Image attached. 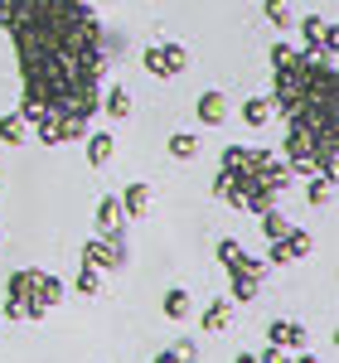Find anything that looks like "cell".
<instances>
[{
  "label": "cell",
  "instance_id": "obj_1",
  "mask_svg": "<svg viewBox=\"0 0 339 363\" xmlns=\"http://www.w3.org/2000/svg\"><path fill=\"white\" fill-rule=\"evenodd\" d=\"M0 29H10L25 102L15 112L39 145H73L97 112V83L107 68V34L87 0H0Z\"/></svg>",
  "mask_w": 339,
  "mask_h": 363
},
{
  "label": "cell",
  "instance_id": "obj_2",
  "mask_svg": "<svg viewBox=\"0 0 339 363\" xmlns=\"http://www.w3.org/2000/svg\"><path fill=\"white\" fill-rule=\"evenodd\" d=\"M291 184V169L282 155H272L267 145H228L218 155V179H213V194L243 208V213H267L277 208L282 189Z\"/></svg>",
  "mask_w": 339,
  "mask_h": 363
},
{
  "label": "cell",
  "instance_id": "obj_3",
  "mask_svg": "<svg viewBox=\"0 0 339 363\" xmlns=\"http://www.w3.org/2000/svg\"><path fill=\"white\" fill-rule=\"evenodd\" d=\"M306 107H339V78L330 58H315L291 44H272V112L291 116Z\"/></svg>",
  "mask_w": 339,
  "mask_h": 363
},
{
  "label": "cell",
  "instance_id": "obj_4",
  "mask_svg": "<svg viewBox=\"0 0 339 363\" xmlns=\"http://www.w3.org/2000/svg\"><path fill=\"white\" fill-rule=\"evenodd\" d=\"M63 281L54 272H39V267H25V272H15L10 286H5V301H0V315L5 320H44L49 310L63 301Z\"/></svg>",
  "mask_w": 339,
  "mask_h": 363
},
{
  "label": "cell",
  "instance_id": "obj_5",
  "mask_svg": "<svg viewBox=\"0 0 339 363\" xmlns=\"http://www.w3.org/2000/svg\"><path fill=\"white\" fill-rule=\"evenodd\" d=\"M267 247H272L267 252V267H296V262H306V257L315 252V238L306 233V228L291 223V233L277 238V242H267Z\"/></svg>",
  "mask_w": 339,
  "mask_h": 363
},
{
  "label": "cell",
  "instance_id": "obj_6",
  "mask_svg": "<svg viewBox=\"0 0 339 363\" xmlns=\"http://www.w3.org/2000/svg\"><path fill=\"white\" fill-rule=\"evenodd\" d=\"M141 68L150 78H179V73L189 68V54H184L179 44H150L141 54Z\"/></svg>",
  "mask_w": 339,
  "mask_h": 363
},
{
  "label": "cell",
  "instance_id": "obj_7",
  "mask_svg": "<svg viewBox=\"0 0 339 363\" xmlns=\"http://www.w3.org/2000/svg\"><path fill=\"white\" fill-rule=\"evenodd\" d=\"M126 262V238H87L83 242V267L92 272H116Z\"/></svg>",
  "mask_w": 339,
  "mask_h": 363
},
{
  "label": "cell",
  "instance_id": "obj_8",
  "mask_svg": "<svg viewBox=\"0 0 339 363\" xmlns=\"http://www.w3.org/2000/svg\"><path fill=\"white\" fill-rule=\"evenodd\" d=\"M301 39H306V54L315 58H330L335 63V20H325V15H306L301 20Z\"/></svg>",
  "mask_w": 339,
  "mask_h": 363
},
{
  "label": "cell",
  "instance_id": "obj_9",
  "mask_svg": "<svg viewBox=\"0 0 339 363\" xmlns=\"http://www.w3.org/2000/svg\"><path fill=\"white\" fill-rule=\"evenodd\" d=\"M92 223H97V238H126V223H131V218L121 213L116 194H102L97 199V218H92Z\"/></svg>",
  "mask_w": 339,
  "mask_h": 363
},
{
  "label": "cell",
  "instance_id": "obj_10",
  "mask_svg": "<svg viewBox=\"0 0 339 363\" xmlns=\"http://www.w3.org/2000/svg\"><path fill=\"white\" fill-rule=\"evenodd\" d=\"M267 339H272V349H306L311 344V330L296 325V320H272L267 325Z\"/></svg>",
  "mask_w": 339,
  "mask_h": 363
},
{
  "label": "cell",
  "instance_id": "obj_11",
  "mask_svg": "<svg viewBox=\"0 0 339 363\" xmlns=\"http://www.w3.org/2000/svg\"><path fill=\"white\" fill-rule=\"evenodd\" d=\"M150 199H155V189H150L145 179H136V184H126V189L116 194V203H121L126 218H145V213H150Z\"/></svg>",
  "mask_w": 339,
  "mask_h": 363
},
{
  "label": "cell",
  "instance_id": "obj_12",
  "mask_svg": "<svg viewBox=\"0 0 339 363\" xmlns=\"http://www.w3.org/2000/svg\"><path fill=\"white\" fill-rule=\"evenodd\" d=\"M83 150H87V165H112V155H116V136L112 131H87L83 136Z\"/></svg>",
  "mask_w": 339,
  "mask_h": 363
},
{
  "label": "cell",
  "instance_id": "obj_13",
  "mask_svg": "<svg viewBox=\"0 0 339 363\" xmlns=\"http://www.w3.org/2000/svg\"><path fill=\"white\" fill-rule=\"evenodd\" d=\"M97 112H107L112 121H126V116H131V92L121 83H112L107 92H97Z\"/></svg>",
  "mask_w": 339,
  "mask_h": 363
},
{
  "label": "cell",
  "instance_id": "obj_14",
  "mask_svg": "<svg viewBox=\"0 0 339 363\" xmlns=\"http://www.w3.org/2000/svg\"><path fill=\"white\" fill-rule=\"evenodd\" d=\"M194 112H199L204 126H223V121H228V97L213 87V92H204V97L194 102Z\"/></svg>",
  "mask_w": 339,
  "mask_h": 363
},
{
  "label": "cell",
  "instance_id": "obj_15",
  "mask_svg": "<svg viewBox=\"0 0 339 363\" xmlns=\"http://www.w3.org/2000/svg\"><path fill=\"white\" fill-rule=\"evenodd\" d=\"M160 310H165L170 320H189V315H194V296H189L184 286H170L165 301H160Z\"/></svg>",
  "mask_w": 339,
  "mask_h": 363
},
{
  "label": "cell",
  "instance_id": "obj_16",
  "mask_svg": "<svg viewBox=\"0 0 339 363\" xmlns=\"http://www.w3.org/2000/svg\"><path fill=\"white\" fill-rule=\"evenodd\" d=\"M228 320H233V301H209L199 330H204V335H218V330H228Z\"/></svg>",
  "mask_w": 339,
  "mask_h": 363
},
{
  "label": "cell",
  "instance_id": "obj_17",
  "mask_svg": "<svg viewBox=\"0 0 339 363\" xmlns=\"http://www.w3.org/2000/svg\"><path fill=\"white\" fill-rule=\"evenodd\" d=\"M165 150L174 155V160H199V150H204V140H199L194 131H174V136L165 140Z\"/></svg>",
  "mask_w": 339,
  "mask_h": 363
},
{
  "label": "cell",
  "instance_id": "obj_18",
  "mask_svg": "<svg viewBox=\"0 0 339 363\" xmlns=\"http://www.w3.org/2000/svg\"><path fill=\"white\" fill-rule=\"evenodd\" d=\"M25 136H29V126H25V116H20V112L0 116V145H25Z\"/></svg>",
  "mask_w": 339,
  "mask_h": 363
},
{
  "label": "cell",
  "instance_id": "obj_19",
  "mask_svg": "<svg viewBox=\"0 0 339 363\" xmlns=\"http://www.w3.org/2000/svg\"><path fill=\"white\" fill-rule=\"evenodd\" d=\"M257 218H262V238H267V242H277V238L291 233V218H286L282 208H267V213H257Z\"/></svg>",
  "mask_w": 339,
  "mask_h": 363
},
{
  "label": "cell",
  "instance_id": "obj_20",
  "mask_svg": "<svg viewBox=\"0 0 339 363\" xmlns=\"http://www.w3.org/2000/svg\"><path fill=\"white\" fill-rule=\"evenodd\" d=\"M243 121L248 126H267L272 121V97H248L243 102Z\"/></svg>",
  "mask_w": 339,
  "mask_h": 363
},
{
  "label": "cell",
  "instance_id": "obj_21",
  "mask_svg": "<svg viewBox=\"0 0 339 363\" xmlns=\"http://www.w3.org/2000/svg\"><path fill=\"white\" fill-rule=\"evenodd\" d=\"M330 199H335V179H325V174H311V184H306V203L325 208Z\"/></svg>",
  "mask_w": 339,
  "mask_h": 363
},
{
  "label": "cell",
  "instance_id": "obj_22",
  "mask_svg": "<svg viewBox=\"0 0 339 363\" xmlns=\"http://www.w3.org/2000/svg\"><path fill=\"white\" fill-rule=\"evenodd\" d=\"M73 286H78V296H97V291H102V272H92V267L78 262V281H73Z\"/></svg>",
  "mask_w": 339,
  "mask_h": 363
},
{
  "label": "cell",
  "instance_id": "obj_23",
  "mask_svg": "<svg viewBox=\"0 0 339 363\" xmlns=\"http://www.w3.org/2000/svg\"><path fill=\"white\" fill-rule=\"evenodd\" d=\"M262 10H267L272 29H291V10H286V0H262Z\"/></svg>",
  "mask_w": 339,
  "mask_h": 363
},
{
  "label": "cell",
  "instance_id": "obj_24",
  "mask_svg": "<svg viewBox=\"0 0 339 363\" xmlns=\"http://www.w3.org/2000/svg\"><path fill=\"white\" fill-rule=\"evenodd\" d=\"M170 354H174L179 363H199V344H194V339H174V349H170Z\"/></svg>",
  "mask_w": 339,
  "mask_h": 363
},
{
  "label": "cell",
  "instance_id": "obj_25",
  "mask_svg": "<svg viewBox=\"0 0 339 363\" xmlns=\"http://www.w3.org/2000/svg\"><path fill=\"white\" fill-rule=\"evenodd\" d=\"M155 363H179V359H174V354L165 349V354H155Z\"/></svg>",
  "mask_w": 339,
  "mask_h": 363
},
{
  "label": "cell",
  "instance_id": "obj_26",
  "mask_svg": "<svg viewBox=\"0 0 339 363\" xmlns=\"http://www.w3.org/2000/svg\"><path fill=\"white\" fill-rule=\"evenodd\" d=\"M233 363H257V354H238V359H233Z\"/></svg>",
  "mask_w": 339,
  "mask_h": 363
},
{
  "label": "cell",
  "instance_id": "obj_27",
  "mask_svg": "<svg viewBox=\"0 0 339 363\" xmlns=\"http://www.w3.org/2000/svg\"><path fill=\"white\" fill-rule=\"evenodd\" d=\"M296 363H320V359H311V354H301V359H296Z\"/></svg>",
  "mask_w": 339,
  "mask_h": 363
}]
</instances>
